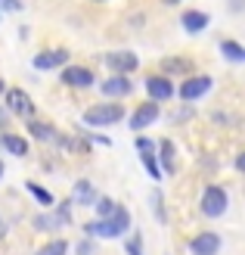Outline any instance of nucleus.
I'll use <instances>...</instances> for the list:
<instances>
[{
	"instance_id": "7c9ffc66",
	"label": "nucleus",
	"mask_w": 245,
	"mask_h": 255,
	"mask_svg": "<svg viewBox=\"0 0 245 255\" xmlns=\"http://www.w3.org/2000/svg\"><path fill=\"white\" fill-rule=\"evenodd\" d=\"M236 171L245 174V152H239V156H236Z\"/></svg>"
},
{
	"instance_id": "b1692460",
	"label": "nucleus",
	"mask_w": 245,
	"mask_h": 255,
	"mask_svg": "<svg viewBox=\"0 0 245 255\" xmlns=\"http://www.w3.org/2000/svg\"><path fill=\"white\" fill-rule=\"evenodd\" d=\"M115 212H118V206H115L109 196L96 199V215H99V218H109V215H115Z\"/></svg>"
},
{
	"instance_id": "cd10ccee",
	"label": "nucleus",
	"mask_w": 245,
	"mask_h": 255,
	"mask_svg": "<svg viewBox=\"0 0 245 255\" xmlns=\"http://www.w3.org/2000/svg\"><path fill=\"white\" fill-rule=\"evenodd\" d=\"M227 9L233 16H239V12H245V0H227Z\"/></svg>"
},
{
	"instance_id": "4be33fe9",
	"label": "nucleus",
	"mask_w": 245,
	"mask_h": 255,
	"mask_svg": "<svg viewBox=\"0 0 245 255\" xmlns=\"http://www.w3.org/2000/svg\"><path fill=\"white\" fill-rule=\"evenodd\" d=\"M62 221L56 218V212L53 215H37V218H34V227H37V231H53V227H59Z\"/></svg>"
},
{
	"instance_id": "f704fd0d",
	"label": "nucleus",
	"mask_w": 245,
	"mask_h": 255,
	"mask_svg": "<svg viewBox=\"0 0 245 255\" xmlns=\"http://www.w3.org/2000/svg\"><path fill=\"white\" fill-rule=\"evenodd\" d=\"M6 94V84H3V78H0V97H3Z\"/></svg>"
},
{
	"instance_id": "72a5a7b5",
	"label": "nucleus",
	"mask_w": 245,
	"mask_h": 255,
	"mask_svg": "<svg viewBox=\"0 0 245 255\" xmlns=\"http://www.w3.org/2000/svg\"><path fill=\"white\" fill-rule=\"evenodd\" d=\"M3 234H6V227H3V218H0V240H3Z\"/></svg>"
},
{
	"instance_id": "dca6fc26",
	"label": "nucleus",
	"mask_w": 245,
	"mask_h": 255,
	"mask_svg": "<svg viewBox=\"0 0 245 255\" xmlns=\"http://www.w3.org/2000/svg\"><path fill=\"white\" fill-rule=\"evenodd\" d=\"M25 125H28V134H34L37 140H47V143H53V140H59V131H56L53 125H47V122L25 119Z\"/></svg>"
},
{
	"instance_id": "e433bc0d",
	"label": "nucleus",
	"mask_w": 245,
	"mask_h": 255,
	"mask_svg": "<svg viewBox=\"0 0 245 255\" xmlns=\"http://www.w3.org/2000/svg\"><path fill=\"white\" fill-rule=\"evenodd\" d=\"M93 3H106V0H93Z\"/></svg>"
},
{
	"instance_id": "c85d7f7f",
	"label": "nucleus",
	"mask_w": 245,
	"mask_h": 255,
	"mask_svg": "<svg viewBox=\"0 0 245 255\" xmlns=\"http://www.w3.org/2000/svg\"><path fill=\"white\" fill-rule=\"evenodd\" d=\"M0 6H3V9H12V12H19V9H22V0H0Z\"/></svg>"
},
{
	"instance_id": "6ab92c4d",
	"label": "nucleus",
	"mask_w": 245,
	"mask_h": 255,
	"mask_svg": "<svg viewBox=\"0 0 245 255\" xmlns=\"http://www.w3.org/2000/svg\"><path fill=\"white\" fill-rule=\"evenodd\" d=\"M140 159H143V165H146V174L152 177V181H162V165H159V159H156V149H149V152H140Z\"/></svg>"
},
{
	"instance_id": "a211bd4d",
	"label": "nucleus",
	"mask_w": 245,
	"mask_h": 255,
	"mask_svg": "<svg viewBox=\"0 0 245 255\" xmlns=\"http://www.w3.org/2000/svg\"><path fill=\"white\" fill-rule=\"evenodd\" d=\"M25 190H28V193H31L37 202H41V206H47V209H53V206H56V196L50 193V190H44L41 184H34V181H25Z\"/></svg>"
},
{
	"instance_id": "473e14b6",
	"label": "nucleus",
	"mask_w": 245,
	"mask_h": 255,
	"mask_svg": "<svg viewBox=\"0 0 245 255\" xmlns=\"http://www.w3.org/2000/svg\"><path fill=\"white\" fill-rule=\"evenodd\" d=\"M162 3H167V6H177V3H183V0H162Z\"/></svg>"
},
{
	"instance_id": "ddd939ff",
	"label": "nucleus",
	"mask_w": 245,
	"mask_h": 255,
	"mask_svg": "<svg viewBox=\"0 0 245 255\" xmlns=\"http://www.w3.org/2000/svg\"><path fill=\"white\" fill-rule=\"evenodd\" d=\"M189 252L192 255H217L221 252V237H217L214 231H205V234H199L189 243Z\"/></svg>"
},
{
	"instance_id": "c756f323",
	"label": "nucleus",
	"mask_w": 245,
	"mask_h": 255,
	"mask_svg": "<svg viewBox=\"0 0 245 255\" xmlns=\"http://www.w3.org/2000/svg\"><path fill=\"white\" fill-rule=\"evenodd\" d=\"M78 255H93V243H81L78 246Z\"/></svg>"
},
{
	"instance_id": "0eeeda50",
	"label": "nucleus",
	"mask_w": 245,
	"mask_h": 255,
	"mask_svg": "<svg viewBox=\"0 0 245 255\" xmlns=\"http://www.w3.org/2000/svg\"><path fill=\"white\" fill-rule=\"evenodd\" d=\"M3 100H6L9 112H16V116H22V119H31L34 116V103H31V97L25 94L22 87H6Z\"/></svg>"
},
{
	"instance_id": "5701e85b",
	"label": "nucleus",
	"mask_w": 245,
	"mask_h": 255,
	"mask_svg": "<svg viewBox=\"0 0 245 255\" xmlns=\"http://www.w3.org/2000/svg\"><path fill=\"white\" fill-rule=\"evenodd\" d=\"M162 69H164V72H189V59H183V56L174 59V56H171V59L162 62Z\"/></svg>"
},
{
	"instance_id": "9d476101",
	"label": "nucleus",
	"mask_w": 245,
	"mask_h": 255,
	"mask_svg": "<svg viewBox=\"0 0 245 255\" xmlns=\"http://www.w3.org/2000/svg\"><path fill=\"white\" fill-rule=\"evenodd\" d=\"M146 94L149 100H156V103H164V100H171L177 91H174V84L167 75H149L146 78Z\"/></svg>"
},
{
	"instance_id": "412c9836",
	"label": "nucleus",
	"mask_w": 245,
	"mask_h": 255,
	"mask_svg": "<svg viewBox=\"0 0 245 255\" xmlns=\"http://www.w3.org/2000/svg\"><path fill=\"white\" fill-rule=\"evenodd\" d=\"M66 252H69V243H66V240H50V243L41 246L34 255H66Z\"/></svg>"
},
{
	"instance_id": "f3484780",
	"label": "nucleus",
	"mask_w": 245,
	"mask_h": 255,
	"mask_svg": "<svg viewBox=\"0 0 245 255\" xmlns=\"http://www.w3.org/2000/svg\"><path fill=\"white\" fill-rule=\"evenodd\" d=\"M221 56L227 59V62H245V47L239 44V41H221Z\"/></svg>"
},
{
	"instance_id": "1a4fd4ad",
	"label": "nucleus",
	"mask_w": 245,
	"mask_h": 255,
	"mask_svg": "<svg viewBox=\"0 0 245 255\" xmlns=\"http://www.w3.org/2000/svg\"><path fill=\"white\" fill-rule=\"evenodd\" d=\"M69 62V50L59 47V50H41L34 56V69L37 72H53V69H66Z\"/></svg>"
},
{
	"instance_id": "2eb2a0df",
	"label": "nucleus",
	"mask_w": 245,
	"mask_h": 255,
	"mask_svg": "<svg viewBox=\"0 0 245 255\" xmlns=\"http://www.w3.org/2000/svg\"><path fill=\"white\" fill-rule=\"evenodd\" d=\"M72 202H78V206H96V190H93V184H90L87 177H81V181L75 184Z\"/></svg>"
},
{
	"instance_id": "f8f14e48",
	"label": "nucleus",
	"mask_w": 245,
	"mask_h": 255,
	"mask_svg": "<svg viewBox=\"0 0 245 255\" xmlns=\"http://www.w3.org/2000/svg\"><path fill=\"white\" fill-rule=\"evenodd\" d=\"M180 25H183L186 34H202L211 25V16L202 12V9H183V12H180Z\"/></svg>"
},
{
	"instance_id": "393cba45",
	"label": "nucleus",
	"mask_w": 245,
	"mask_h": 255,
	"mask_svg": "<svg viewBox=\"0 0 245 255\" xmlns=\"http://www.w3.org/2000/svg\"><path fill=\"white\" fill-rule=\"evenodd\" d=\"M124 249H127V255H143V237L131 234V240L124 243Z\"/></svg>"
},
{
	"instance_id": "2f4dec72",
	"label": "nucleus",
	"mask_w": 245,
	"mask_h": 255,
	"mask_svg": "<svg viewBox=\"0 0 245 255\" xmlns=\"http://www.w3.org/2000/svg\"><path fill=\"white\" fill-rule=\"evenodd\" d=\"M6 119H9V116H6V112H3V109H0V131H3V128H6V125H9V122H6Z\"/></svg>"
},
{
	"instance_id": "9b49d317",
	"label": "nucleus",
	"mask_w": 245,
	"mask_h": 255,
	"mask_svg": "<svg viewBox=\"0 0 245 255\" xmlns=\"http://www.w3.org/2000/svg\"><path fill=\"white\" fill-rule=\"evenodd\" d=\"M62 75V81H66L69 87H78V91H84V87H93V72H90L87 66H66L59 72Z\"/></svg>"
},
{
	"instance_id": "f03ea898",
	"label": "nucleus",
	"mask_w": 245,
	"mask_h": 255,
	"mask_svg": "<svg viewBox=\"0 0 245 255\" xmlns=\"http://www.w3.org/2000/svg\"><path fill=\"white\" fill-rule=\"evenodd\" d=\"M84 122L90 128H109V125H118L124 122V106L118 100H102V103L84 109Z\"/></svg>"
},
{
	"instance_id": "4468645a",
	"label": "nucleus",
	"mask_w": 245,
	"mask_h": 255,
	"mask_svg": "<svg viewBox=\"0 0 245 255\" xmlns=\"http://www.w3.org/2000/svg\"><path fill=\"white\" fill-rule=\"evenodd\" d=\"M0 146H3L9 156H16V159H25V156H28V140L19 137V134L3 131V134H0Z\"/></svg>"
},
{
	"instance_id": "bb28decb",
	"label": "nucleus",
	"mask_w": 245,
	"mask_h": 255,
	"mask_svg": "<svg viewBox=\"0 0 245 255\" xmlns=\"http://www.w3.org/2000/svg\"><path fill=\"white\" fill-rule=\"evenodd\" d=\"M149 149H156V143L149 137H137V152H149Z\"/></svg>"
},
{
	"instance_id": "39448f33",
	"label": "nucleus",
	"mask_w": 245,
	"mask_h": 255,
	"mask_svg": "<svg viewBox=\"0 0 245 255\" xmlns=\"http://www.w3.org/2000/svg\"><path fill=\"white\" fill-rule=\"evenodd\" d=\"M211 78L208 75H189V78H183L180 81V87H177V97L180 100H186V103H196V100H202L205 94L211 91Z\"/></svg>"
},
{
	"instance_id": "6e6552de",
	"label": "nucleus",
	"mask_w": 245,
	"mask_h": 255,
	"mask_svg": "<svg viewBox=\"0 0 245 255\" xmlns=\"http://www.w3.org/2000/svg\"><path fill=\"white\" fill-rule=\"evenodd\" d=\"M159 116H162V109H159V103L156 100H146V103H140L134 112H131V125L134 131H143V128H149L152 122H159Z\"/></svg>"
},
{
	"instance_id": "7ed1b4c3",
	"label": "nucleus",
	"mask_w": 245,
	"mask_h": 255,
	"mask_svg": "<svg viewBox=\"0 0 245 255\" xmlns=\"http://www.w3.org/2000/svg\"><path fill=\"white\" fill-rule=\"evenodd\" d=\"M227 206H230V196H227V190L224 187H205L202 190V199H199V209H202V215L205 218H221V215L227 212Z\"/></svg>"
},
{
	"instance_id": "4c0bfd02",
	"label": "nucleus",
	"mask_w": 245,
	"mask_h": 255,
	"mask_svg": "<svg viewBox=\"0 0 245 255\" xmlns=\"http://www.w3.org/2000/svg\"><path fill=\"white\" fill-rule=\"evenodd\" d=\"M0 19H3V6H0Z\"/></svg>"
},
{
	"instance_id": "aec40b11",
	"label": "nucleus",
	"mask_w": 245,
	"mask_h": 255,
	"mask_svg": "<svg viewBox=\"0 0 245 255\" xmlns=\"http://www.w3.org/2000/svg\"><path fill=\"white\" fill-rule=\"evenodd\" d=\"M159 149H162V171H174V143L171 140H162Z\"/></svg>"
},
{
	"instance_id": "f257e3e1",
	"label": "nucleus",
	"mask_w": 245,
	"mask_h": 255,
	"mask_svg": "<svg viewBox=\"0 0 245 255\" xmlns=\"http://www.w3.org/2000/svg\"><path fill=\"white\" fill-rule=\"evenodd\" d=\"M127 227H131V212L124 206H118V212L109 215V218H99V221H90L84 231L90 237H102V240H112V237H124Z\"/></svg>"
},
{
	"instance_id": "a878e982",
	"label": "nucleus",
	"mask_w": 245,
	"mask_h": 255,
	"mask_svg": "<svg viewBox=\"0 0 245 255\" xmlns=\"http://www.w3.org/2000/svg\"><path fill=\"white\" fill-rule=\"evenodd\" d=\"M56 218H59L62 224H69V218H72V199H69V202H59V206H56Z\"/></svg>"
},
{
	"instance_id": "c9c22d12",
	"label": "nucleus",
	"mask_w": 245,
	"mask_h": 255,
	"mask_svg": "<svg viewBox=\"0 0 245 255\" xmlns=\"http://www.w3.org/2000/svg\"><path fill=\"white\" fill-rule=\"evenodd\" d=\"M3 171H6V168H3V162H0V181H3Z\"/></svg>"
},
{
	"instance_id": "20e7f679",
	"label": "nucleus",
	"mask_w": 245,
	"mask_h": 255,
	"mask_svg": "<svg viewBox=\"0 0 245 255\" xmlns=\"http://www.w3.org/2000/svg\"><path fill=\"white\" fill-rule=\"evenodd\" d=\"M102 62H106V69L112 75H131V72L140 69V59L131 50H109V53L102 56Z\"/></svg>"
},
{
	"instance_id": "423d86ee",
	"label": "nucleus",
	"mask_w": 245,
	"mask_h": 255,
	"mask_svg": "<svg viewBox=\"0 0 245 255\" xmlns=\"http://www.w3.org/2000/svg\"><path fill=\"white\" fill-rule=\"evenodd\" d=\"M99 94H102V97H112V100L131 97V94H134V81H131V75H109V78H102Z\"/></svg>"
}]
</instances>
